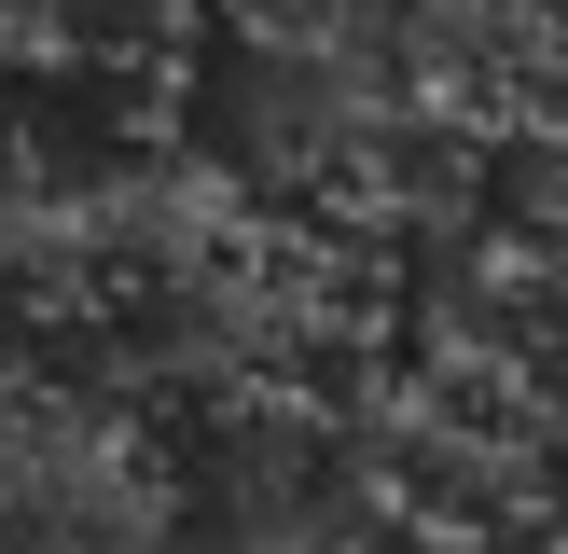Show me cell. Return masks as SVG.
Returning <instances> with one entry per match:
<instances>
[{
    "label": "cell",
    "instance_id": "7a4b0ae2",
    "mask_svg": "<svg viewBox=\"0 0 568 554\" xmlns=\"http://www.w3.org/2000/svg\"><path fill=\"white\" fill-rule=\"evenodd\" d=\"M0 554H194L181 513H70V526H0Z\"/></svg>",
    "mask_w": 568,
    "mask_h": 554
},
{
    "label": "cell",
    "instance_id": "6da1fadb",
    "mask_svg": "<svg viewBox=\"0 0 568 554\" xmlns=\"http://www.w3.org/2000/svg\"><path fill=\"white\" fill-rule=\"evenodd\" d=\"M236 554H444V541H416V526L375 513L361 485H305V499H277V513H236Z\"/></svg>",
    "mask_w": 568,
    "mask_h": 554
}]
</instances>
